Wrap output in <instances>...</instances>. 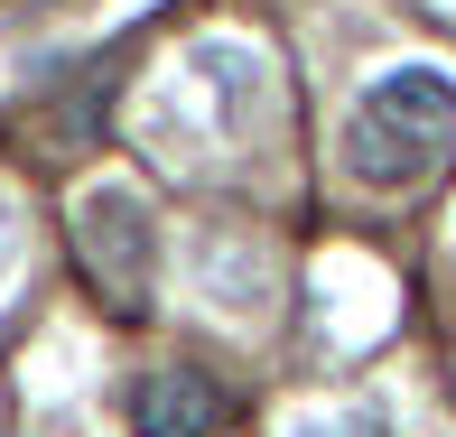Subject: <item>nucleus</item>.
<instances>
[{"label":"nucleus","mask_w":456,"mask_h":437,"mask_svg":"<svg viewBox=\"0 0 456 437\" xmlns=\"http://www.w3.org/2000/svg\"><path fill=\"white\" fill-rule=\"evenodd\" d=\"M456 150V85L438 66H391L345 112V158L363 186H419Z\"/></svg>","instance_id":"1"},{"label":"nucleus","mask_w":456,"mask_h":437,"mask_svg":"<svg viewBox=\"0 0 456 437\" xmlns=\"http://www.w3.org/2000/svg\"><path fill=\"white\" fill-rule=\"evenodd\" d=\"M75 261H85L94 298L112 307V317H140V307H150V279H159L150 205H140V196H121V186L85 196V214H75Z\"/></svg>","instance_id":"2"},{"label":"nucleus","mask_w":456,"mask_h":437,"mask_svg":"<svg viewBox=\"0 0 456 437\" xmlns=\"http://www.w3.org/2000/svg\"><path fill=\"white\" fill-rule=\"evenodd\" d=\"M131 428L140 437H215L224 428V391L205 382V372H140V391H131Z\"/></svg>","instance_id":"3"},{"label":"nucleus","mask_w":456,"mask_h":437,"mask_svg":"<svg viewBox=\"0 0 456 437\" xmlns=\"http://www.w3.org/2000/svg\"><path fill=\"white\" fill-rule=\"evenodd\" d=\"M298 437H391L382 419H317V428H298Z\"/></svg>","instance_id":"4"}]
</instances>
